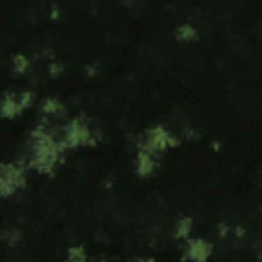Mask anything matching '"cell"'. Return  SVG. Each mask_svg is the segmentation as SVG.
Segmentation results:
<instances>
[{
    "mask_svg": "<svg viewBox=\"0 0 262 262\" xmlns=\"http://www.w3.org/2000/svg\"><path fill=\"white\" fill-rule=\"evenodd\" d=\"M61 151H63V145L59 143L57 131H51L49 127L39 125L29 135L25 160H18V162L27 164L39 174H53L61 160Z\"/></svg>",
    "mask_w": 262,
    "mask_h": 262,
    "instance_id": "cell-1",
    "label": "cell"
},
{
    "mask_svg": "<svg viewBox=\"0 0 262 262\" xmlns=\"http://www.w3.org/2000/svg\"><path fill=\"white\" fill-rule=\"evenodd\" d=\"M57 137H59V143L63 145V149H76V147H84V145H96L102 139V133L92 131L84 117H76V119L68 121L57 131Z\"/></svg>",
    "mask_w": 262,
    "mask_h": 262,
    "instance_id": "cell-2",
    "label": "cell"
},
{
    "mask_svg": "<svg viewBox=\"0 0 262 262\" xmlns=\"http://www.w3.org/2000/svg\"><path fill=\"white\" fill-rule=\"evenodd\" d=\"M27 184V174H25V164L14 162V164H4L2 174H0V192L4 199L12 196L16 190H20Z\"/></svg>",
    "mask_w": 262,
    "mask_h": 262,
    "instance_id": "cell-3",
    "label": "cell"
},
{
    "mask_svg": "<svg viewBox=\"0 0 262 262\" xmlns=\"http://www.w3.org/2000/svg\"><path fill=\"white\" fill-rule=\"evenodd\" d=\"M176 143H178V139L166 127L156 125V127H149L145 131L143 139L139 141V147H143V149H147V151H151L156 156V154H162V151H166L168 147H172Z\"/></svg>",
    "mask_w": 262,
    "mask_h": 262,
    "instance_id": "cell-4",
    "label": "cell"
},
{
    "mask_svg": "<svg viewBox=\"0 0 262 262\" xmlns=\"http://www.w3.org/2000/svg\"><path fill=\"white\" fill-rule=\"evenodd\" d=\"M211 252H213V246H211L207 239H203V237H196V239H188V242H186L182 258H186V260H196V262H203V260H207V258L211 256Z\"/></svg>",
    "mask_w": 262,
    "mask_h": 262,
    "instance_id": "cell-5",
    "label": "cell"
},
{
    "mask_svg": "<svg viewBox=\"0 0 262 262\" xmlns=\"http://www.w3.org/2000/svg\"><path fill=\"white\" fill-rule=\"evenodd\" d=\"M156 166L158 164H156L154 154L147 151V149H143V147H139V151L135 156V174L139 178H149L156 172Z\"/></svg>",
    "mask_w": 262,
    "mask_h": 262,
    "instance_id": "cell-6",
    "label": "cell"
},
{
    "mask_svg": "<svg viewBox=\"0 0 262 262\" xmlns=\"http://www.w3.org/2000/svg\"><path fill=\"white\" fill-rule=\"evenodd\" d=\"M20 113H23V108H20V104H18L16 94L6 92L4 98H2V117H4V119H16Z\"/></svg>",
    "mask_w": 262,
    "mask_h": 262,
    "instance_id": "cell-7",
    "label": "cell"
},
{
    "mask_svg": "<svg viewBox=\"0 0 262 262\" xmlns=\"http://www.w3.org/2000/svg\"><path fill=\"white\" fill-rule=\"evenodd\" d=\"M39 111H41V115H45V117H49V119H57V117H61V115L66 113V106H63L57 98L49 96V98H43Z\"/></svg>",
    "mask_w": 262,
    "mask_h": 262,
    "instance_id": "cell-8",
    "label": "cell"
},
{
    "mask_svg": "<svg viewBox=\"0 0 262 262\" xmlns=\"http://www.w3.org/2000/svg\"><path fill=\"white\" fill-rule=\"evenodd\" d=\"M190 231H192V219L190 217H182V219H178L174 223L172 235H174V239H188Z\"/></svg>",
    "mask_w": 262,
    "mask_h": 262,
    "instance_id": "cell-9",
    "label": "cell"
},
{
    "mask_svg": "<svg viewBox=\"0 0 262 262\" xmlns=\"http://www.w3.org/2000/svg\"><path fill=\"white\" fill-rule=\"evenodd\" d=\"M174 37H176V41H180V43H190V41H196V39H199V31H196L192 25H180V27L174 31Z\"/></svg>",
    "mask_w": 262,
    "mask_h": 262,
    "instance_id": "cell-10",
    "label": "cell"
},
{
    "mask_svg": "<svg viewBox=\"0 0 262 262\" xmlns=\"http://www.w3.org/2000/svg\"><path fill=\"white\" fill-rule=\"evenodd\" d=\"M10 68H12V72H14L16 76H25V74H29V70H31V61H29L27 55L14 53L12 59H10Z\"/></svg>",
    "mask_w": 262,
    "mask_h": 262,
    "instance_id": "cell-11",
    "label": "cell"
},
{
    "mask_svg": "<svg viewBox=\"0 0 262 262\" xmlns=\"http://www.w3.org/2000/svg\"><path fill=\"white\" fill-rule=\"evenodd\" d=\"M16 98H18L20 108H23V111H27V108H29V106H33V102H35V92H31V90H23V92H18V94H16Z\"/></svg>",
    "mask_w": 262,
    "mask_h": 262,
    "instance_id": "cell-12",
    "label": "cell"
},
{
    "mask_svg": "<svg viewBox=\"0 0 262 262\" xmlns=\"http://www.w3.org/2000/svg\"><path fill=\"white\" fill-rule=\"evenodd\" d=\"M2 239L6 242V246H16V242L20 239V231L16 229V227H8V229H4V233H2Z\"/></svg>",
    "mask_w": 262,
    "mask_h": 262,
    "instance_id": "cell-13",
    "label": "cell"
},
{
    "mask_svg": "<svg viewBox=\"0 0 262 262\" xmlns=\"http://www.w3.org/2000/svg\"><path fill=\"white\" fill-rule=\"evenodd\" d=\"M84 258H86V252H84L82 246H72V248L68 250V260L78 262V260H84Z\"/></svg>",
    "mask_w": 262,
    "mask_h": 262,
    "instance_id": "cell-14",
    "label": "cell"
},
{
    "mask_svg": "<svg viewBox=\"0 0 262 262\" xmlns=\"http://www.w3.org/2000/svg\"><path fill=\"white\" fill-rule=\"evenodd\" d=\"M63 70H66V68H63L61 63H57V61H51V63L47 66V74H49V78H53V80L59 78V76L63 74Z\"/></svg>",
    "mask_w": 262,
    "mask_h": 262,
    "instance_id": "cell-15",
    "label": "cell"
},
{
    "mask_svg": "<svg viewBox=\"0 0 262 262\" xmlns=\"http://www.w3.org/2000/svg\"><path fill=\"white\" fill-rule=\"evenodd\" d=\"M229 233H231V227H229L227 223H217V227H215V235H217L219 239H225Z\"/></svg>",
    "mask_w": 262,
    "mask_h": 262,
    "instance_id": "cell-16",
    "label": "cell"
},
{
    "mask_svg": "<svg viewBox=\"0 0 262 262\" xmlns=\"http://www.w3.org/2000/svg\"><path fill=\"white\" fill-rule=\"evenodd\" d=\"M84 74H86V78H92V76H96V74H98V66H94V63H88V66L84 68Z\"/></svg>",
    "mask_w": 262,
    "mask_h": 262,
    "instance_id": "cell-17",
    "label": "cell"
},
{
    "mask_svg": "<svg viewBox=\"0 0 262 262\" xmlns=\"http://www.w3.org/2000/svg\"><path fill=\"white\" fill-rule=\"evenodd\" d=\"M182 135H184L186 139H199V133H196L192 127H186V129L182 131Z\"/></svg>",
    "mask_w": 262,
    "mask_h": 262,
    "instance_id": "cell-18",
    "label": "cell"
},
{
    "mask_svg": "<svg viewBox=\"0 0 262 262\" xmlns=\"http://www.w3.org/2000/svg\"><path fill=\"white\" fill-rule=\"evenodd\" d=\"M49 18H51V20H57V18H59V8H57V6H51V12H49Z\"/></svg>",
    "mask_w": 262,
    "mask_h": 262,
    "instance_id": "cell-19",
    "label": "cell"
},
{
    "mask_svg": "<svg viewBox=\"0 0 262 262\" xmlns=\"http://www.w3.org/2000/svg\"><path fill=\"white\" fill-rule=\"evenodd\" d=\"M231 231H233V233H235L237 237H244V233H246V231H244V227H233Z\"/></svg>",
    "mask_w": 262,
    "mask_h": 262,
    "instance_id": "cell-20",
    "label": "cell"
},
{
    "mask_svg": "<svg viewBox=\"0 0 262 262\" xmlns=\"http://www.w3.org/2000/svg\"><path fill=\"white\" fill-rule=\"evenodd\" d=\"M125 6H135V0H123Z\"/></svg>",
    "mask_w": 262,
    "mask_h": 262,
    "instance_id": "cell-21",
    "label": "cell"
},
{
    "mask_svg": "<svg viewBox=\"0 0 262 262\" xmlns=\"http://www.w3.org/2000/svg\"><path fill=\"white\" fill-rule=\"evenodd\" d=\"M260 256H262V250H260Z\"/></svg>",
    "mask_w": 262,
    "mask_h": 262,
    "instance_id": "cell-22",
    "label": "cell"
}]
</instances>
